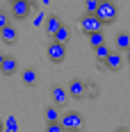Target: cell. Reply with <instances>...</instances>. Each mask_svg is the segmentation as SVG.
I'll use <instances>...</instances> for the list:
<instances>
[{"label": "cell", "mask_w": 130, "mask_h": 132, "mask_svg": "<svg viewBox=\"0 0 130 132\" xmlns=\"http://www.w3.org/2000/svg\"><path fill=\"white\" fill-rule=\"evenodd\" d=\"M96 16H98V21L103 23V25H110V23H114L119 16V9L117 5H112V0H98V5H96Z\"/></svg>", "instance_id": "cell-1"}, {"label": "cell", "mask_w": 130, "mask_h": 132, "mask_svg": "<svg viewBox=\"0 0 130 132\" xmlns=\"http://www.w3.org/2000/svg\"><path fill=\"white\" fill-rule=\"evenodd\" d=\"M46 57L50 59L52 64H62L66 59V43H59V41H50L46 46Z\"/></svg>", "instance_id": "cell-2"}, {"label": "cell", "mask_w": 130, "mask_h": 132, "mask_svg": "<svg viewBox=\"0 0 130 132\" xmlns=\"http://www.w3.org/2000/svg\"><path fill=\"white\" fill-rule=\"evenodd\" d=\"M57 121H59L62 130H80L85 125V119H82V114H78V112H66Z\"/></svg>", "instance_id": "cell-3"}, {"label": "cell", "mask_w": 130, "mask_h": 132, "mask_svg": "<svg viewBox=\"0 0 130 132\" xmlns=\"http://www.w3.org/2000/svg\"><path fill=\"white\" fill-rule=\"evenodd\" d=\"M9 5H12V18H16V21L27 18L30 12H32V7H34L32 0H14V2H9Z\"/></svg>", "instance_id": "cell-4"}, {"label": "cell", "mask_w": 130, "mask_h": 132, "mask_svg": "<svg viewBox=\"0 0 130 132\" xmlns=\"http://www.w3.org/2000/svg\"><path fill=\"white\" fill-rule=\"evenodd\" d=\"M96 30H103V23L98 21V16L96 14H82V18H80V32L89 34V32H96Z\"/></svg>", "instance_id": "cell-5"}, {"label": "cell", "mask_w": 130, "mask_h": 132, "mask_svg": "<svg viewBox=\"0 0 130 132\" xmlns=\"http://www.w3.org/2000/svg\"><path fill=\"white\" fill-rule=\"evenodd\" d=\"M123 62H126V59H123V53H119V50H117V53H112V50H110V55L105 57L103 66L110 71V73H117V71L123 68Z\"/></svg>", "instance_id": "cell-6"}, {"label": "cell", "mask_w": 130, "mask_h": 132, "mask_svg": "<svg viewBox=\"0 0 130 132\" xmlns=\"http://www.w3.org/2000/svg\"><path fill=\"white\" fill-rule=\"evenodd\" d=\"M50 96H52V105H57V107H64L66 103H68V93H66V89L59 87V84H55L50 89Z\"/></svg>", "instance_id": "cell-7"}, {"label": "cell", "mask_w": 130, "mask_h": 132, "mask_svg": "<svg viewBox=\"0 0 130 132\" xmlns=\"http://www.w3.org/2000/svg\"><path fill=\"white\" fill-rule=\"evenodd\" d=\"M16 71H18V62H16V57L5 55V57H2V64H0V73H2V75H14Z\"/></svg>", "instance_id": "cell-8"}, {"label": "cell", "mask_w": 130, "mask_h": 132, "mask_svg": "<svg viewBox=\"0 0 130 132\" xmlns=\"http://www.w3.org/2000/svg\"><path fill=\"white\" fill-rule=\"evenodd\" d=\"M68 98H85V82L82 80H71L68 87H66Z\"/></svg>", "instance_id": "cell-9"}, {"label": "cell", "mask_w": 130, "mask_h": 132, "mask_svg": "<svg viewBox=\"0 0 130 132\" xmlns=\"http://www.w3.org/2000/svg\"><path fill=\"white\" fill-rule=\"evenodd\" d=\"M0 39L5 41V43H16V39H18V32H16V27L12 25V23H7V25L0 27Z\"/></svg>", "instance_id": "cell-10"}, {"label": "cell", "mask_w": 130, "mask_h": 132, "mask_svg": "<svg viewBox=\"0 0 130 132\" xmlns=\"http://www.w3.org/2000/svg\"><path fill=\"white\" fill-rule=\"evenodd\" d=\"M59 25H62V18H59L57 14L46 16V21H43V30H46V34H48V37H52V32H55Z\"/></svg>", "instance_id": "cell-11"}, {"label": "cell", "mask_w": 130, "mask_h": 132, "mask_svg": "<svg viewBox=\"0 0 130 132\" xmlns=\"http://www.w3.org/2000/svg\"><path fill=\"white\" fill-rule=\"evenodd\" d=\"M37 80H39V73H37L32 66H30V68H23V73H21V82H23L25 87H34Z\"/></svg>", "instance_id": "cell-12"}, {"label": "cell", "mask_w": 130, "mask_h": 132, "mask_svg": "<svg viewBox=\"0 0 130 132\" xmlns=\"http://www.w3.org/2000/svg\"><path fill=\"white\" fill-rule=\"evenodd\" d=\"M68 37H71V30H68V27L62 23V25H59L55 32H52L50 39H52V41H59V43H66V41H68Z\"/></svg>", "instance_id": "cell-13"}, {"label": "cell", "mask_w": 130, "mask_h": 132, "mask_svg": "<svg viewBox=\"0 0 130 132\" xmlns=\"http://www.w3.org/2000/svg\"><path fill=\"white\" fill-rule=\"evenodd\" d=\"M114 43H117L119 53H126V50L130 48V34H128V32H119L117 39H114Z\"/></svg>", "instance_id": "cell-14"}, {"label": "cell", "mask_w": 130, "mask_h": 132, "mask_svg": "<svg viewBox=\"0 0 130 132\" xmlns=\"http://www.w3.org/2000/svg\"><path fill=\"white\" fill-rule=\"evenodd\" d=\"M107 55H110V46H107L105 41L101 43V46H96V48H94V59H96L101 66H103V62H105V57H107Z\"/></svg>", "instance_id": "cell-15"}, {"label": "cell", "mask_w": 130, "mask_h": 132, "mask_svg": "<svg viewBox=\"0 0 130 132\" xmlns=\"http://www.w3.org/2000/svg\"><path fill=\"white\" fill-rule=\"evenodd\" d=\"M87 39H89L91 48H96V46H101L105 41V34H103V30H96V32H89V34H87Z\"/></svg>", "instance_id": "cell-16"}, {"label": "cell", "mask_w": 130, "mask_h": 132, "mask_svg": "<svg viewBox=\"0 0 130 132\" xmlns=\"http://www.w3.org/2000/svg\"><path fill=\"white\" fill-rule=\"evenodd\" d=\"M43 116H46V121H57V119H59L57 105H48L46 109H43Z\"/></svg>", "instance_id": "cell-17"}, {"label": "cell", "mask_w": 130, "mask_h": 132, "mask_svg": "<svg viewBox=\"0 0 130 132\" xmlns=\"http://www.w3.org/2000/svg\"><path fill=\"white\" fill-rule=\"evenodd\" d=\"M98 93V87L94 82H85V98H94Z\"/></svg>", "instance_id": "cell-18"}, {"label": "cell", "mask_w": 130, "mask_h": 132, "mask_svg": "<svg viewBox=\"0 0 130 132\" xmlns=\"http://www.w3.org/2000/svg\"><path fill=\"white\" fill-rule=\"evenodd\" d=\"M96 5H98V0H85V14H94Z\"/></svg>", "instance_id": "cell-19"}, {"label": "cell", "mask_w": 130, "mask_h": 132, "mask_svg": "<svg viewBox=\"0 0 130 132\" xmlns=\"http://www.w3.org/2000/svg\"><path fill=\"white\" fill-rule=\"evenodd\" d=\"M46 130L48 132H62V125H59V121H48Z\"/></svg>", "instance_id": "cell-20"}, {"label": "cell", "mask_w": 130, "mask_h": 132, "mask_svg": "<svg viewBox=\"0 0 130 132\" xmlns=\"http://www.w3.org/2000/svg\"><path fill=\"white\" fill-rule=\"evenodd\" d=\"M43 21H46V14L39 12L37 16H34V18H32V25H34V27H39V25H43Z\"/></svg>", "instance_id": "cell-21"}, {"label": "cell", "mask_w": 130, "mask_h": 132, "mask_svg": "<svg viewBox=\"0 0 130 132\" xmlns=\"http://www.w3.org/2000/svg\"><path fill=\"white\" fill-rule=\"evenodd\" d=\"M7 23H9V16L2 12V9H0V27H2V25H7Z\"/></svg>", "instance_id": "cell-22"}, {"label": "cell", "mask_w": 130, "mask_h": 132, "mask_svg": "<svg viewBox=\"0 0 130 132\" xmlns=\"http://www.w3.org/2000/svg\"><path fill=\"white\" fill-rule=\"evenodd\" d=\"M7 128H9V130H16V121H14V119H7Z\"/></svg>", "instance_id": "cell-23"}, {"label": "cell", "mask_w": 130, "mask_h": 132, "mask_svg": "<svg viewBox=\"0 0 130 132\" xmlns=\"http://www.w3.org/2000/svg\"><path fill=\"white\" fill-rule=\"evenodd\" d=\"M41 5H50V0H39Z\"/></svg>", "instance_id": "cell-24"}, {"label": "cell", "mask_w": 130, "mask_h": 132, "mask_svg": "<svg viewBox=\"0 0 130 132\" xmlns=\"http://www.w3.org/2000/svg\"><path fill=\"white\" fill-rule=\"evenodd\" d=\"M2 57H5V55H2V53H0V64H2Z\"/></svg>", "instance_id": "cell-25"}, {"label": "cell", "mask_w": 130, "mask_h": 132, "mask_svg": "<svg viewBox=\"0 0 130 132\" xmlns=\"http://www.w3.org/2000/svg\"><path fill=\"white\" fill-rule=\"evenodd\" d=\"M9 2H14V0H9Z\"/></svg>", "instance_id": "cell-26"}]
</instances>
